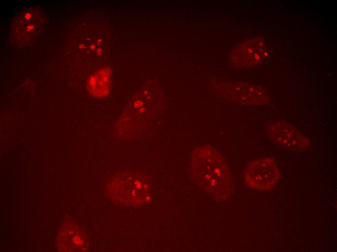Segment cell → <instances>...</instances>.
I'll return each mask as SVG.
<instances>
[{
  "instance_id": "1",
  "label": "cell",
  "mask_w": 337,
  "mask_h": 252,
  "mask_svg": "<svg viewBox=\"0 0 337 252\" xmlns=\"http://www.w3.org/2000/svg\"><path fill=\"white\" fill-rule=\"evenodd\" d=\"M191 171L195 179L216 196L225 195L232 179L223 157L214 147L203 145L195 149L191 158Z\"/></svg>"
},
{
  "instance_id": "2",
  "label": "cell",
  "mask_w": 337,
  "mask_h": 252,
  "mask_svg": "<svg viewBox=\"0 0 337 252\" xmlns=\"http://www.w3.org/2000/svg\"><path fill=\"white\" fill-rule=\"evenodd\" d=\"M278 167L271 157H263L249 162L244 171L246 184L250 188L260 190L271 189L279 178Z\"/></svg>"
},
{
  "instance_id": "3",
  "label": "cell",
  "mask_w": 337,
  "mask_h": 252,
  "mask_svg": "<svg viewBox=\"0 0 337 252\" xmlns=\"http://www.w3.org/2000/svg\"><path fill=\"white\" fill-rule=\"evenodd\" d=\"M268 134L278 147L295 151L306 150L310 140L294 126L284 120L271 123L268 126Z\"/></svg>"
},
{
  "instance_id": "4",
  "label": "cell",
  "mask_w": 337,
  "mask_h": 252,
  "mask_svg": "<svg viewBox=\"0 0 337 252\" xmlns=\"http://www.w3.org/2000/svg\"><path fill=\"white\" fill-rule=\"evenodd\" d=\"M111 80L112 72L110 68H102L90 75L87 88L90 94L94 97L104 98L110 93Z\"/></svg>"
}]
</instances>
